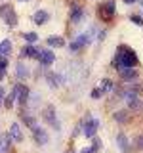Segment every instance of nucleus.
<instances>
[{
    "label": "nucleus",
    "mask_w": 143,
    "mask_h": 153,
    "mask_svg": "<svg viewBox=\"0 0 143 153\" xmlns=\"http://www.w3.org/2000/svg\"><path fill=\"white\" fill-rule=\"evenodd\" d=\"M111 88H113V82H111V80H109V79H105L103 82H101V86H99V90H101L103 94H105V92H109V90H111Z\"/></svg>",
    "instance_id": "b1692460"
},
{
    "label": "nucleus",
    "mask_w": 143,
    "mask_h": 153,
    "mask_svg": "<svg viewBox=\"0 0 143 153\" xmlns=\"http://www.w3.org/2000/svg\"><path fill=\"white\" fill-rule=\"evenodd\" d=\"M23 36H25V40L29 42V44H35V42L38 40V35H36V33H25Z\"/></svg>",
    "instance_id": "5701e85b"
},
{
    "label": "nucleus",
    "mask_w": 143,
    "mask_h": 153,
    "mask_svg": "<svg viewBox=\"0 0 143 153\" xmlns=\"http://www.w3.org/2000/svg\"><path fill=\"white\" fill-rule=\"evenodd\" d=\"M99 12H101V16L103 17H113L114 16V0H107V2L103 4L101 8H99Z\"/></svg>",
    "instance_id": "0eeeda50"
},
{
    "label": "nucleus",
    "mask_w": 143,
    "mask_h": 153,
    "mask_svg": "<svg viewBox=\"0 0 143 153\" xmlns=\"http://www.w3.org/2000/svg\"><path fill=\"white\" fill-rule=\"evenodd\" d=\"M59 76H61V75H55V73H50V75H48V76H46V79H48V84H50V86H52V88H55V86H59V84H61V79H59Z\"/></svg>",
    "instance_id": "a211bd4d"
},
{
    "label": "nucleus",
    "mask_w": 143,
    "mask_h": 153,
    "mask_svg": "<svg viewBox=\"0 0 143 153\" xmlns=\"http://www.w3.org/2000/svg\"><path fill=\"white\" fill-rule=\"evenodd\" d=\"M35 142L36 143H40V146H44V143H48V134L46 130H42V128H35Z\"/></svg>",
    "instance_id": "9d476101"
},
{
    "label": "nucleus",
    "mask_w": 143,
    "mask_h": 153,
    "mask_svg": "<svg viewBox=\"0 0 143 153\" xmlns=\"http://www.w3.org/2000/svg\"><path fill=\"white\" fill-rule=\"evenodd\" d=\"M82 16H84V10L80 8V6H74L73 12H71V21H73V23H78L80 19H82Z\"/></svg>",
    "instance_id": "f8f14e48"
},
{
    "label": "nucleus",
    "mask_w": 143,
    "mask_h": 153,
    "mask_svg": "<svg viewBox=\"0 0 143 153\" xmlns=\"http://www.w3.org/2000/svg\"><path fill=\"white\" fill-rule=\"evenodd\" d=\"M19 2H29V0H19Z\"/></svg>",
    "instance_id": "c9c22d12"
},
{
    "label": "nucleus",
    "mask_w": 143,
    "mask_h": 153,
    "mask_svg": "<svg viewBox=\"0 0 143 153\" xmlns=\"http://www.w3.org/2000/svg\"><path fill=\"white\" fill-rule=\"evenodd\" d=\"M0 151L2 153L10 151V136L8 134H0Z\"/></svg>",
    "instance_id": "ddd939ff"
},
{
    "label": "nucleus",
    "mask_w": 143,
    "mask_h": 153,
    "mask_svg": "<svg viewBox=\"0 0 143 153\" xmlns=\"http://www.w3.org/2000/svg\"><path fill=\"white\" fill-rule=\"evenodd\" d=\"M80 153H94L92 147H84V149H80Z\"/></svg>",
    "instance_id": "7c9ffc66"
},
{
    "label": "nucleus",
    "mask_w": 143,
    "mask_h": 153,
    "mask_svg": "<svg viewBox=\"0 0 143 153\" xmlns=\"http://www.w3.org/2000/svg\"><path fill=\"white\" fill-rule=\"evenodd\" d=\"M29 76V69L23 63H17V79H27Z\"/></svg>",
    "instance_id": "6ab92c4d"
},
{
    "label": "nucleus",
    "mask_w": 143,
    "mask_h": 153,
    "mask_svg": "<svg viewBox=\"0 0 143 153\" xmlns=\"http://www.w3.org/2000/svg\"><path fill=\"white\" fill-rule=\"evenodd\" d=\"M0 100H2V98H0Z\"/></svg>",
    "instance_id": "e433bc0d"
},
{
    "label": "nucleus",
    "mask_w": 143,
    "mask_h": 153,
    "mask_svg": "<svg viewBox=\"0 0 143 153\" xmlns=\"http://www.w3.org/2000/svg\"><path fill=\"white\" fill-rule=\"evenodd\" d=\"M99 147H101V142H99V140H97V138H95V140H94V146H92V149H94V153H95V151H97V149H99Z\"/></svg>",
    "instance_id": "cd10ccee"
},
{
    "label": "nucleus",
    "mask_w": 143,
    "mask_h": 153,
    "mask_svg": "<svg viewBox=\"0 0 143 153\" xmlns=\"http://www.w3.org/2000/svg\"><path fill=\"white\" fill-rule=\"evenodd\" d=\"M0 13H8V6H0Z\"/></svg>",
    "instance_id": "2f4dec72"
},
{
    "label": "nucleus",
    "mask_w": 143,
    "mask_h": 153,
    "mask_svg": "<svg viewBox=\"0 0 143 153\" xmlns=\"http://www.w3.org/2000/svg\"><path fill=\"white\" fill-rule=\"evenodd\" d=\"M90 42H92V31H90V33H84V35H80L76 40L71 42L69 48H71V52H78L82 46H88Z\"/></svg>",
    "instance_id": "f03ea898"
},
{
    "label": "nucleus",
    "mask_w": 143,
    "mask_h": 153,
    "mask_svg": "<svg viewBox=\"0 0 143 153\" xmlns=\"http://www.w3.org/2000/svg\"><path fill=\"white\" fill-rule=\"evenodd\" d=\"M82 123H84V136L94 138L95 132H97V128H99V121L97 119H84Z\"/></svg>",
    "instance_id": "7ed1b4c3"
},
{
    "label": "nucleus",
    "mask_w": 143,
    "mask_h": 153,
    "mask_svg": "<svg viewBox=\"0 0 143 153\" xmlns=\"http://www.w3.org/2000/svg\"><path fill=\"white\" fill-rule=\"evenodd\" d=\"M10 52H12V42H10V40H2V42H0V56L8 57Z\"/></svg>",
    "instance_id": "dca6fc26"
},
{
    "label": "nucleus",
    "mask_w": 143,
    "mask_h": 153,
    "mask_svg": "<svg viewBox=\"0 0 143 153\" xmlns=\"http://www.w3.org/2000/svg\"><path fill=\"white\" fill-rule=\"evenodd\" d=\"M6 65H8V57L0 56V71H4V69H6Z\"/></svg>",
    "instance_id": "bb28decb"
},
{
    "label": "nucleus",
    "mask_w": 143,
    "mask_h": 153,
    "mask_svg": "<svg viewBox=\"0 0 143 153\" xmlns=\"http://www.w3.org/2000/svg\"><path fill=\"white\" fill-rule=\"evenodd\" d=\"M124 2H126V4H132V2H136V0H124Z\"/></svg>",
    "instance_id": "72a5a7b5"
},
{
    "label": "nucleus",
    "mask_w": 143,
    "mask_h": 153,
    "mask_svg": "<svg viewBox=\"0 0 143 153\" xmlns=\"http://www.w3.org/2000/svg\"><path fill=\"white\" fill-rule=\"evenodd\" d=\"M38 59H40L42 65H52L55 61V54L52 50H40V54H38Z\"/></svg>",
    "instance_id": "423d86ee"
},
{
    "label": "nucleus",
    "mask_w": 143,
    "mask_h": 153,
    "mask_svg": "<svg viewBox=\"0 0 143 153\" xmlns=\"http://www.w3.org/2000/svg\"><path fill=\"white\" fill-rule=\"evenodd\" d=\"M4 76H6V73H4V71H0V80H2Z\"/></svg>",
    "instance_id": "473e14b6"
},
{
    "label": "nucleus",
    "mask_w": 143,
    "mask_h": 153,
    "mask_svg": "<svg viewBox=\"0 0 143 153\" xmlns=\"http://www.w3.org/2000/svg\"><path fill=\"white\" fill-rule=\"evenodd\" d=\"M97 38H99V40H103V38H105V31H103V29L97 33Z\"/></svg>",
    "instance_id": "c756f323"
},
{
    "label": "nucleus",
    "mask_w": 143,
    "mask_h": 153,
    "mask_svg": "<svg viewBox=\"0 0 143 153\" xmlns=\"http://www.w3.org/2000/svg\"><path fill=\"white\" fill-rule=\"evenodd\" d=\"M132 21H133V23H137V25H143V19H141V17H137V16H132Z\"/></svg>",
    "instance_id": "c85d7f7f"
},
{
    "label": "nucleus",
    "mask_w": 143,
    "mask_h": 153,
    "mask_svg": "<svg viewBox=\"0 0 143 153\" xmlns=\"http://www.w3.org/2000/svg\"><path fill=\"white\" fill-rule=\"evenodd\" d=\"M48 12H44V10H38V12L35 13V16H32V21L36 23V25H44V23L48 21Z\"/></svg>",
    "instance_id": "9b49d317"
},
{
    "label": "nucleus",
    "mask_w": 143,
    "mask_h": 153,
    "mask_svg": "<svg viewBox=\"0 0 143 153\" xmlns=\"http://www.w3.org/2000/svg\"><path fill=\"white\" fill-rule=\"evenodd\" d=\"M2 96H4V88H0V98H2Z\"/></svg>",
    "instance_id": "f704fd0d"
},
{
    "label": "nucleus",
    "mask_w": 143,
    "mask_h": 153,
    "mask_svg": "<svg viewBox=\"0 0 143 153\" xmlns=\"http://www.w3.org/2000/svg\"><path fill=\"white\" fill-rule=\"evenodd\" d=\"M48 46H55V48H59V46H65V40L61 36H48Z\"/></svg>",
    "instance_id": "f3484780"
},
{
    "label": "nucleus",
    "mask_w": 143,
    "mask_h": 153,
    "mask_svg": "<svg viewBox=\"0 0 143 153\" xmlns=\"http://www.w3.org/2000/svg\"><path fill=\"white\" fill-rule=\"evenodd\" d=\"M116 143H118V147H120L122 153H128V140H126L124 134H118L116 136Z\"/></svg>",
    "instance_id": "2eb2a0df"
},
{
    "label": "nucleus",
    "mask_w": 143,
    "mask_h": 153,
    "mask_svg": "<svg viewBox=\"0 0 143 153\" xmlns=\"http://www.w3.org/2000/svg\"><path fill=\"white\" fill-rule=\"evenodd\" d=\"M0 153H2V151H0Z\"/></svg>",
    "instance_id": "4c0bfd02"
},
{
    "label": "nucleus",
    "mask_w": 143,
    "mask_h": 153,
    "mask_svg": "<svg viewBox=\"0 0 143 153\" xmlns=\"http://www.w3.org/2000/svg\"><path fill=\"white\" fill-rule=\"evenodd\" d=\"M23 121H25V124H27L29 128H32V130H35V128H38V126H36V119L31 117V115H25V117H23Z\"/></svg>",
    "instance_id": "412c9836"
},
{
    "label": "nucleus",
    "mask_w": 143,
    "mask_h": 153,
    "mask_svg": "<svg viewBox=\"0 0 143 153\" xmlns=\"http://www.w3.org/2000/svg\"><path fill=\"white\" fill-rule=\"evenodd\" d=\"M120 75H122L124 80H133V79H137L136 69H120Z\"/></svg>",
    "instance_id": "4468645a"
},
{
    "label": "nucleus",
    "mask_w": 143,
    "mask_h": 153,
    "mask_svg": "<svg viewBox=\"0 0 143 153\" xmlns=\"http://www.w3.org/2000/svg\"><path fill=\"white\" fill-rule=\"evenodd\" d=\"M4 19H6V23H8L10 27H13V25L17 23V17H15V13H13L12 10H10V12L6 13V16H4Z\"/></svg>",
    "instance_id": "aec40b11"
},
{
    "label": "nucleus",
    "mask_w": 143,
    "mask_h": 153,
    "mask_svg": "<svg viewBox=\"0 0 143 153\" xmlns=\"http://www.w3.org/2000/svg\"><path fill=\"white\" fill-rule=\"evenodd\" d=\"M42 117H44L46 121L55 128V130H59V128H61L59 121H57V115H55V107H52V105H50V107H46V109H44V113H42Z\"/></svg>",
    "instance_id": "39448f33"
},
{
    "label": "nucleus",
    "mask_w": 143,
    "mask_h": 153,
    "mask_svg": "<svg viewBox=\"0 0 143 153\" xmlns=\"http://www.w3.org/2000/svg\"><path fill=\"white\" fill-rule=\"evenodd\" d=\"M38 54H40V50H38L36 46H32V44H27L21 50V56L23 57H36V59H38Z\"/></svg>",
    "instance_id": "1a4fd4ad"
},
{
    "label": "nucleus",
    "mask_w": 143,
    "mask_h": 153,
    "mask_svg": "<svg viewBox=\"0 0 143 153\" xmlns=\"http://www.w3.org/2000/svg\"><path fill=\"white\" fill-rule=\"evenodd\" d=\"M15 92H13V90H12V92H10V96H8V98L6 100H4V103H6V107L10 109V107H13V102H15Z\"/></svg>",
    "instance_id": "4be33fe9"
},
{
    "label": "nucleus",
    "mask_w": 143,
    "mask_h": 153,
    "mask_svg": "<svg viewBox=\"0 0 143 153\" xmlns=\"http://www.w3.org/2000/svg\"><path fill=\"white\" fill-rule=\"evenodd\" d=\"M113 65L116 69H133L137 65V56L136 52L130 50V48H118V52L114 54V59H113Z\"/></svg>",
    "instance_id": "f257e3e1"
},
{
    "label": "nucleus",
    "mask_w": 143,
    "mask_h": 153,
    "mask_svg": "<svg viewBox=\"0 0 143 153\" xmlns=\"http://www.w3.org/2000/svg\"><path fill=\"white\" fill-rule=\"evenodd\" d=\"M126 119H128L126 111H116V113H114V121H116V123H124Z\"/></svg>",
    "instance_id": "393cba45"
},
{
    "label": "nucleus",
    "mask_w": 143,
    "mask_h": 153,
    "mask_svg": "<svg viewBox=\"0 0 143 153\" xmlns=\"http://www.w3.org/2000/svg\"><path fill=\"white\" fill-rule=\"evenodd\" d=\"M8 136L12 138L13 142H21V140H23V132H21V128H19V124H17V123H13L12 126H10Z\"/></svg>",
    "instance_id": "6e6552de"
},
{
    "label": "nucleus",
    "mask_w": 143,
    "mask_h": 153,
    "mask_svg": "<svg viewBox=\"0 0 143 153\" xmlns=\"http://www.w3.org/2000/svg\"><path fill=\"white\" fill-rule=\"evenodd\" d=\"M101 96H103V92H101L99 88H94V90H92V98H94V100H99Z\"/></svg>",
    "instance_id": "a878e982"
},
{
    "label": "nucleus",
    "mask_w": 143,
    "mask_h": 153,
    "mask_svg": "<svg viewBox=\"0 0 143 153\" xmlns=\"http://www.w3.org/2000/svg\"><path fill=\"white\" fill-rule=\"evenodd\" d=\"M13 92H15V98L19 100L21 105L29 103V94H31V92H29V88L25 84H15V86H13Z\"/></svg>",
    "instance_id": "20e7f679"
}]
</instances>
